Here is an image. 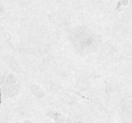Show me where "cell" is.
<instances>
[{"label":"cell","mask_w":132,"mask_h":123,"mask_svg":"<svg viewBox=\"0 0 132 123\" xmlns=\"http://www.w3.org/2000/svg\"><path fill=\"white\" fill-rule=\"evenodd\" d=\"M1 91L0 90V108H1Z\"/></svg>","instance_id":"obj_1"}]
</instances>
